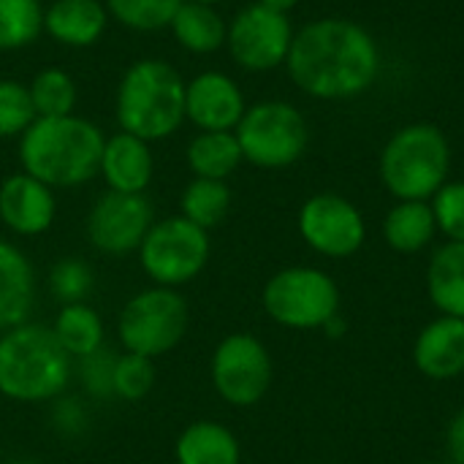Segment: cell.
Here are the masks:
<instances>
[{
    "label": "cell",
    "mask_w": 464,
    "mask_h": 464,
    "mask_svg": "<svg viewBox=\"0 0 464 464\" xmlns=\"http://www.w3.org/2000/svg\"><path fill=\"white\" fill-rule=\"evenodd\" d=\"M285 65L302 92L340 101L372 87L381 71V49L362 24L326 16L294 33Z\"/></svg>",
    "instance_id": "6da1fadb"
},
{
    "label": "cell",
    "mask_w": 464,
    "mask_h": 464,
    "mask_svg": "<svg viewBox=\"0 0 464 464\" xmlns=\"http://www.w3.org/2000/svg\"><path fill=\"white\" fill-rule=\"evenodd\" d=\"M103 141L101 128L79 114L35 117L19 136V163L52 190L79 188L98 174Z\"/></svg>",
    "instance_id": "7a4b0ae2"
},
{
    "label": "cell",
    "mask_w": 464,
    "mask_h": 464,
    "mask_svg": "<svg viewBox=\"0 0 464 464\" xmlns=\"http://www.w3.org/2000/svg\"><path fill=\"white\" fill-rule=\"evenodd\" d=\"M73 359L49 326L19 324L0 332V394L14 402L38 405L65 394Z\"/></svg>",
    "instance_id": "3957f363"
},
{
    "label": "cell",
    "mask_w": 464,
    "mask_h": 464,
    "mask_svg": "<svg viewBox=\"0 0 464 464\" xmlns=\"http://www.w3.org/2000/svg\"><path fill=\"white\" fill-rule=\"evenodd\" d=\"M114 114L122 133L144 141L169 139L185 122V79L160 57L136 60L117 84Z\"/></svg>",
    "instance_id": "277c9868"
},
{
    "label": "cell",
    "mask_w": 464,
    "mask_h": 464,
    "mask_svg": "<svg viewBox=\"0 0 464 464\" xmlns=\"http://www.w3.org/2000/svg\"><path fill=\"white\" fill-rule=\"evenodd\" d=\"M449 166V139L430 122L400 128L381 152V179L400 201L432 198L446 185Z\"/></svg>",
    "instance_id": "5b68a950"
},
{
    "label": "cell",
    "mask_w": 464,
    "mask_h": 464,
    "mask_svg": "<svg viewBox=\"0 0 464 464\" xmlns=\"http://www.w3.org/2000/svg\"><path fill=\"white\" fill-rule=\"evenodd\" d=\"M188 302L177 288H147L128 299L120 313L117 334L128 353L158 359L174 351L188 332Z\"/></svg>",
    "instance_id": "8992f818"
},
{
    "label": "cell",
    "mask_w": 464,
    "mask_h": 464,
    "mask_svg": "<svg viewBox=\"0 0 464 464\" xmlns=\"http://www.w3.org/2000/svg\"><path fill=\"white\" fill-rule=\"evenodd\" d=\"M261 302L275 324L310 332L324 329L340 313V288L315 266H285L269 277Z\"/></svg>",
    "instance_id": "52a82bcc"
},
{
    "label": "cell",
    "mask_w": 464,
    "mask_h": 464,
    "mask_svg": "<svg viewBox=\"0 0 464 464\" xmlns=\"http://www.w3.org/2000/svg\"><path fill=\"white\" fill-rule=\"evenodd\" d=\"M242 158L258 169H285L296 163L310 141L304 114L285 101L250 106L234 128Z\"/></svg>",
    "instance_id": "ba28073f"
},
{
    "label": "cell",
    "mask_w": 464,
    "mask_h": 464,
    "mask_svg": "<svg viewBox=\"0 0 464 464\" xmlns=\"http://www.w3.org/2000/svg\"><path fill=\"white\" fill-rule=\"evenodd\" d=\"M136 253L144 275L155 285L179 288L204 272L209 261V231L182 215L155 220Z\"/></svg>",
    "instance_id": "9c48e42d"
},
{
    "label": "cell",
    "mask_w": 464,
    "mask_h": 464,
    "mask_svg": "<svg viewBox=\"0 0 464 464\" xmlns=\"http://www.w3.org/2000/svg\"><path fill=\"white\" fill-rule=\"evenodd\" d=\"M209 378L223 402L253 408L272 386V356L258 337L247 332L228 334L212 353Z\"/></svg>",
    "instance_id": "30bf717a"
},
{
    "label": "cell",
    "mask_w": 464,
    "mask_h": 464,
    "mask_svg": "<svg viewBox=\"0 0 464 464\" xmlns=\"http://www.w3.org/2000/svg\"><path fill=\"white\" fill-rule=\"evenodd\" d=\"M294 44L291 22L283 11H272L261 3L242 8L226 33V46L237 65L245 71H272L288 60Z\"/></svg>",
    "instance_id": "8fae6325"
},
{
    "label": "cell",
    "mask_w": 464,
    "mask_h": 464,
    "mask_svg": "<svg viewBox=\"0 0 464 464\" xmlns=\"http://www.w3.org/2000/svg\"><path fill=\"white\" fill-rule=\"evenodd\" d=\"M302 239L326 258H351L367 239V226L353 201L337 193H318L299 209Z\"/></svg>",
    "instance_id": "7c38bea8"
},
{
    "label": "cell",
    "mask_w": 464,
    "mask_h": 464,
    "mask_svg": "<svg viewBox=\"0 0 464 464\" xmlns=\"http://www.w3.org/2000/svg\"><path fill=\"white\" fill-rule=\"evenodd\" d=\"M155 223V209L144 193L106 190L87 215V239L98 253H136Z\"/></svg>",
    "instance_id": "4fadbf2b"
},
{
    "label": "cell",
    "mask_w": 464,
    "mask_h": 464,
    "mask_svg": "<svg viewBox=\"0 0 464 464\" xmlns=\"http://www.w3.org/2000/svg\"><path fill=\"white\" fill-rule=\"evenodd\" d=\"M245 111V95L228 73L204 71L185 82V120L198 130H234Z\"/></svg>",
    "instance_id": "5bb4252c"
},
{
    "label": "cell",
    "mask_w": 464,
    "mask_h": 464,
    "mask_svg": "<svg viewBox=\"0 0 464 464\" xmlns=\"http://www.w3.org/2000/svg\"><path fill=\"white\" fill-rule=\"evenodd\" d=\"M54 190L27 171L11 174L0 182V223L16 237L46 234L54 223Z\"/></svg>",
    "instance_id": "9a60e30c"
},
{
    "label": "cell",
    "mask_w": 464,
    "mask_h": 464,
    "mask_svg": "<svg viewBox=\"0 0 464 464\" xmlns=\"http://www.w3.org/2000/svg\"><path fill=\"white\" fill-rule=\"evenodd\" d=\"M413 364L430 381H454L464 375V318L440 315L427 324L416 337Z\"/></svg>",
    "instance_id": "2e32d148"
},
{
    "label": "cell",
    "mask_w": 464,
    "mask_h": 464,
    "mask_svg": "<svg viewBox=\"0 0 464 464\" xmlns=\"http://www.w3.org/2000/svg\"><path fill=\"white\" fill-rule=\"evenodd\" d=\"M109 190L117 193H144L155 174V158L150 150V141L130 136V133H114L103 141L101 152V169Z\"/></svg>",
    "instance_id": "e0dca14e"
},
{
    "label": "cell",
    "mask_w": 464,
    "mask_h": 464,
    "mask_svg": "<svg viewBox=\"0 0 464 464\" xmlns=\"http://www.w3.org/2000/svg\"><path fill=\"white\" fill-rule=\"evenodd\" d=\"M109 24L103 0H52L44 8V33L71 49H84L101 41Z\"/></svg>",
    "instance_id": "ac0fdd59"
},
{
    "label": "cell",
    "mask_w": 464,
    "mask_h": 464,
    "mask_svg": "<svg viewBox=\"0 0 464 464\" xmlns=\"http://www.w3.org/2000/svg\"><path fill=\"white\" fill-rule=\"evenodd\" d=\"M35 304V269L11 242L0 239V332L27 324Z\"/></svg>",
    "instance_id": "d6986e66"
},
{
    "label": "cell",
    "mask_w": 464,
    "mask_h": 464,
    "mask_svg": "<svg viewBox=\"0 0 464 464\" xmlns=\"http://www.w3.org/2000/svg\"><path fill=\"white\" fill-rule=\"evenodd\" d=\"M177 464H239L242 449L237 435L218 421H193L174 446Z\"/></svg>",
    "instance_id": "ffe728a7"
},
{
    "label": "cell",
    "mask_w": 464,
    "mask_h": 464,
    "mask_svg": "<svg viewBox=\"0 0 464 464\" xmlns=\"http://www.w3.org/2000/svg\"><path fill=\"white\" fill-rule=\"evenodd\" d=\"M427 291L443 315L464 318V242H446L427 266Z\"/></svg>",
    "instance_id": "44dd1931"
},
{
    "label": "cell",
    "mask_w": 464,
    "mask_h": 464,
    "mask_svg": "<svg viewBox=\"0 0 464 464\" xmlns=\"http://www.w3.org/2000/svg\"><path fill=\"white\" fill-rule=\"evenodd\" d=\"M185 160L193 177L226 182L245 158L234 130H198L185 150Z\"/></svg>",
    "instance_id": "7402d4cb"
},
{
    "label": "cell",
    "mask_w": 464,
    "mask_h": 464,
    "mask_svg": "<svg viewBox=\"0 0 464 464\" xmlns=\"http://www.w3.org/2000/svg\"><path fill=\"white\" fill-rule=\"evenodd\" d=\"M171 33L182 49H188L193 54H212L220 46H226L228 24L215 11V5L185 0L179 5V11L174 14Z\"/></svg>",
    "instance_id": "603a6c76"
},
{
    "label": "cell",
    "mask_w": 464,
    "mask_h": 464,
    "mask_svg": "<svg viewBox=\"0 0 464 464\" xmlns=\"http://www.w3.org/2000/svg\"><path fill=\"white\" fill-rule=\"evenodd\" d=\"M438 231L432 204L427 201H400L389 209L383 220V237L394 253L413 256L424 250Z\"/></svg>",
    "instance_id": "cb8c5ba5"
},
{
    "label": "cell",
    "mask_w": 464,
    "mask_h": 464,
    "mask_svg": "<svg viewBox=\"0 0 464 464\" xmlns=\"http://www.w3.org/2000/svg\"><path fill=\"white\" fill-rule=\"evenodd\" d=\"M49 329L57 337V343L63 345V351L76 362L95 353L98 348H103V337H106L103 318L87 302L63 304Z\"/></svg>",
    "instance_id": "d4e9b609"
},
{
    "label": "cell",
    "mask_w": 464,
    "mask_h": 464,
    "mask_svg": "<svg viewBox=\"0 0 464 464\" xmlns=\"http://www.w3.org/2000/svg\"><path fill=\"white\" fill-rule=\"evenodd\" d=\"M182 218L196 223L198 228L209 231L220 226L231 207V190L223 179H201L193 177V182L182 193Z\"/></svg>",
    "instance_id": "484cf974"
},
{
    "label": "cell",
    "mask_w": 464,
    "mask_h": 464,
    "mask_svg": "<svg viewBox=\"0 0 464 464\" xmlns=\"http://www.w3.org/2000/svg\"><path fill=\"white\" fill-rule=\"evenodd\" d=\"M44 33L41 0H0V52L30 46Z\"/></svg>",
    "instance_id": "4316f807"
},
{
    "label": "cell",
    "mask_w": 464,
    "mask_h": 464,
    "mask_svg": "<svg viewBox=\"0 0 464 464\" xmlns=\"http://www.w3.org/2000/svg\"><path fill=\"white\" fill-rule=\"evenodd\" d=\"M35 117H65L76 109V82L63 68H44L27 84Z\"/></svg>",
    "instance_id": "83f0119b"
},
{
    "label": "cell",
    "mask_w": 464,
    "mask_h": 464,
    "mask_svg": "<svg viewBox=\"0 0 464 464\" xmlns=\"http://www.w3.org/2000/svg\"><path fill=\"white\" fill-rule=\"evenodd\" d=\"M111 19H117L122 27L152 33L171 27L174 14L185 0H103Z\"/></svg>",
    "instance_id": "f1b7e54d"
},
{
    "label": "cell",
    "mask_w": 464,
    "mask_h": 464,
    "mask_svg": "<svg viewBox=\"0 0 464 464\" xmlns=\"http://www.w3.org/2000/svg\"><path fill=\"white\" fill-rule=\"evenodd\" d=\"M92 285H95L92 269L82 258H60L49 272V291L60 304L87 302Z\"/></svg>",
    "instance_id": "f546056e"
},
{
    "label": "cell",
    "mask_w": 464,
    "mask_h": 464,
    "mask_svg": "<svg viewBox=\"0 0 464 464\" xmlns=\"http://www.w3.org/2000/svg\"><path fill=\"white\" fill-rule=\"evenodd\" d=\"M35 120L27 84L16 79H0V139L22 136Z\"/></svg>",
    "instance_id": "4dcf8cb0"
},
{
    "label": "cell",
    "mask_w": 464,
    "mask_h": 464,
    "mask_svg": "<svg viewBox=\"0 0 464 464\" xmlns=\"http://www.w3.org/2000/svg\"><path fill=\"white\" fill-rule=\"evenodd\" d=\"M155 386V364L147 356L139 353H120L114 364V397L139 402L144 400Z\"/></svg>",
    "instance_id": "1f68e13d"
},
{
    "label": "cell",
    "mask_w": 464,
    "mask_h": 464,
    "mask_svg": "<svg viewBox=\"0 0 464 464\" xmlns=\"http://www.w3.org/2000/svg\"><path fill=\"white\" fill-rule=\"evenodd\" d=\"M114 351H109L106 345L98 348L95 353L79 359L76 375L82 381V389L92 397V400H109L114 397V364H117Z\"/></svg>",
    "instance_id": "d6a6232c"
},
{
    "label": "cell",
    "mask_w": 464,
    "mask_h": 464,
    "mask_svg": "<svg viewBox=\"0 0 464 464\" xmlns=\"http://www.w3.org/2000/svg\"><path fill=\"white\" fill-rule=\"evenodd\" d=\"M432 212L449 242H464V182H446L435 193Z\"/></svg>",
    "instance_id": "836d02e7"
},
{
    "label": "cell",
    "mask_w": 464,
    "mask_h": 464,
    "mask_svg": "<svg viewBox=\"0 0 464 464\" xmlns=\"http://www.w3.org/2000/svg\"><path fill=\"white\" fill-rule=\"evenodd\" d=\"M54 427L63 435H79L87 427V413L76 400H65L57 397V408H54Z\"/></svg>",
    "instance_id": "e575fe53"
},
{
    "label": "cell",
    "mask_w": 464,
    "mask_h": 464,
    "mask_svg": "<svg viewBox=\"0 0 464 464\" xmlns=\"http://www.w3.org/2000/svg\"><path fill=\"white\" fill-rule=\"evenodd\" d=\"M446 449H449L451 464H464V411H459V413L451 419V424H449Z\"/></svg>",
    "instance_id": "d590c367"
},
{
    "label": "cell",
    "mask_w": 464,
    "mask_h": 464,
    "mask_svg": "<svg viewBox=\"0 0 464 464\" xmlns=\"http://www.w3.org/2000/svg\"><path fill=\"white\" fill-rule=\"evenodd\" d=\"M324 332H326L329 337H343V332H345V321H343V315L337 313L334 318H329V321H326V326H324Z\"/></svg>",
    "instance_id": "8d00e7d4"
},
{
    "label": "cell",
    "mask_w": 464,
    "mask_h": 464,
    "mask_svg": "<svg viewBox=\"0 0 464 464\" xmlns=\"http://www.w3.org/2000/svg\"><path fill=\"white\" fill-rule=\"evenodd\" d=\"M261 5H266V8H272V11H283V14H288V8H294L299 0H258Z\"/></svg>",
    "instance_id": "74e56055"
},
{
    "label": "cell",
    "mask_w": 464,
    "mask_h": 464,
    "mask_svg": "<svg viewBox=\"0 0 464 464\" xmlns=\"http://www.w3.org/2000/svg\"><path fill=\"white\" fill-rule=\"evenodd\" d=\"M196 3H207V5H218L220 0H196Z\"/></svg>",
    "instance_id": "f35d334b"
},
{
    "label": "cell",
    "mask_w": 464,
    "mask_h": 464,
    "mask_svg": "<svg viewBox=\"0 0 464 464\" xmlns=\"http://www.w3.org/2000/svg\"><path fill=\"white\" fill-rule=\"evenodd\" d=\"M11 464H35V462H27V459H19V462H11Z\"/></svg>",
    "instance_id": "ab89813d"
}]
</instances>
